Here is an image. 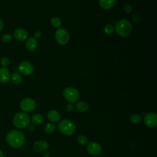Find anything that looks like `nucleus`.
<instances>
[{
	"label": "nucleus",
	"instance_id": "nucleus-25",
	"mask_svg": "<svg viewBox=\"0 0 157 157\" xmlns=\"http://www.w3.org/2000/svg\"><path fill=\"white\" fill-rule=\"evenodd\" d=\"M12 38V36L10 34H5L2 36L1 40L4 42H9Z\"/></svg>",
	"mask_w": 157,
	"mask_h": 157
},
{
	"label": "nucleus",
	"instance_id": "nucleus-24",
	"mask_svg": "<svg viewBox=\"0 0 157 157\" xmlns=\"http://www.w3.org/2000/svg\"><path fill=\"white\" fill-rule=\"evenodd\" d=\"M113 29H114V28H113V25H112L110 24H108L104 26V32L107 34H110L113 33Z\"/></svg>",
	"mask_w": 157,
	"mask_h": 157
},
{
	"label": "nucleus",
	"instance_id": "nucleus-3",
	"mask_svg": "<svg viewBox=\"0 0 157 157\" xmlns=\"http://www.w3.org/2000/svg\"><path fill=\"white\" fill-rule=\"evenodd\" d=\"M30 123L29 115L25 112H18L13 118V125L19 129H23L28 127Z\"/></svg>",
	"mask_w": 157,
	"mask_h": 157
},
{
	"label": "nucleus",
	"instance_id": "nucleus-9",
	"mask_svg": "<svg viewBox=\"0 0 157 157\" xmlns=\"http://www.w3.org/2000/svg\"><path fill=\"white\" fill-rule=\"evenodd\" d=\"M145 124L148 127H155L157 125V114L155 112L147 113L144 118Z\"/></svg>",
	"mask_w": 157,
	"mask_h": 157
},
{
	"label": "nucleus",
	"instance_id": "nucleus-18",
	"mask_svg": "<svg viewBox=\"0 0 157 157\" xmlns=\"http://www.w3.org/2000/svg\"><path fill=\"white\" fill-rule=\"evenodd\" d=\"M32 121L36 125H40L44 122V117L40 113H36L32 117Z\"/></svg>",
	"mask_w": 157,
	"mask_h": 157
},
{
	"label": "nucleus",
	"instance_id": "nucleus-8",
	"mask_svg": "<svg viewBox=\"0 0 157 157\" xmlns=\"http://www.w3.org/2000/svg\"><path fill=\"white\" fill-rule=\"evenodd\" d=\"M18 69L21 74L24 75H29L33 74L34 71V66L31 63L24 61L20 63Z\"/></svg>",
	"mask_w": 157,
	"mask_h": 157
},
{
	"label": "nucleus",
	"instance_id": "nucleus-1",
	"mask_svg": "<svg viewBox=\"0 0 157 157\" xmlns=\"http://www.w3.org/2000/svg\"><path fill=\"white\" fill-rule=\"evenodd\" d=\"M7 144L13 148H20L23 145L26 139L24 134L18 130H12L6 136Z\"/></svg>",
	"mask_w": 157,
	"mask_h": 157
},
{
	"label": "nucleus",
	"instance_id": "nucleus-29",
	"mask_svg": "<svg viewBox=\"0 0 157 157\" xmlns=\"http://www.w3.org/2000/svg\"><path fill=\"white\" fill-rule=\"evenodd\" d=\"M41 35H42V34H41L40 31H36V32L34 33V37H35L36 39L39 38V37H41Z\"/></svg>",
	"mask_w": 157,
	"mask_h": 157
},
{
	"label": "nucleus",
	"instance_id": "nucleus-11",
	"mask_svg": "<svg viewBox=\"0 0 157 157\" xmlns=\"http://www.w3.org/2000/svg\"><path fill=\"white\" fill-rule=\"evenodd\" d=\"M11 77V74L9 70L5 67L0 68V82L2 83H7Z\"/></svg>",
	"mask_w": 157,
	"mask_h": 157
},
{
	"label": "nucleus",
	"instance_id": "nucleus-23",
	"mask_svg": "<svg viewBox=\"0 0 157 157\" xmlns=\"http://www.w3.org/2000/svg\"><path fill=\"white\" fill-rule=\"evenodd\" d=\"M50 22H51L52 25L53 27H55V28H59L61 25V20L59 18L56 17H53L51 19Z\"/></svg>",
	"mask_w": 157,
	"mask_h": 157
},
{
	"label": "nucleus",
	"instance_id": "nucleus-28",
	"mask_svg": "<svg viewBox=\"0 0 157 157\" xmlns=\"http://www.w3.org/2000/svg\"><path fill=\"white\" fill-rule=\"evenodd\" d=\"M66 110L67 112H72L74 110V105H72V104H71V103L67 104L66 106Z\"/></svg>",
	"mask_w": 157,
	"mask_h": 157
},
{
	"label": "nucleus",
	"instance_id": "nucleus-31",
	"mask_svg": "<svg viewBox=\"0 0 157 157\" xmlns=\"http://www.w3.org/2000/svg\"><path fill=\"white\" fill-rule=\"evenodd\" d=\"M0 157H4V154L1 150H0Z\"/></svg>",
	"mask_w": 157,
	"mask_h": 157
},
{
	"label": "nucleus",
	"instance_id": "nucleus-15",
	"mask_svg": "<svg viewBox=\"0 0 157 157\" xmlns=\"http://www.w3.org/2000/svg\"><path fill=\"white\" fill-rule=\"evenodd\" d=\"M48 119L52 122H58L60 119L59 113L55 110H50L47 113Z\"/></svg>",
	"mask_w": 157,
	"mask_h": 157
},
{
	"label": "nucleus",
	"instance_id": "nucleus-7",
	"mask_svg": "<svg viewBox=\"0 0 157 157\" xmlns=\"http://www.w3.org/2000/svg\"><path fill=\"white\" fill-rule=\"evenodd\" d=\"M36 106V104L34 100L29 98L23 99L20 102L21 109L26 112H32L35 109Z\"/></svg>",
	"mask_w": 157,
	"mask_h": 157
},
{
	"label": "nucleus",
	"instance_id": "nucleus-26",
	"mask_svg": "<svg viewBox=\"0 0 157 157\" xmlns=\"http://www.w3.org/2000/svg\"><path fill=\"white\" fill-rule=\"evenodd\" d=\"M9 64V60L7 57H3L1 59V64L2 67H6Z\"/></svg>",
	"mask_w": 157,
	"mask_h": 157
},
{
	"label": "nucleus",
	"instance_id": "nucleus-6",
	"mask_svg": "<svg viewBox=\"0 0 157 157\" xmlns=\"http://www.w3.org/2000/svg\"><path fill=\"white\" fill-rule=\"evenodd\" d=\"M55 39L56 42L60 45L66 44L69 39V36L68 32L63 28H59L57 29L55 33Z\"/></svg>",
	"mask_w": 157,
	"mask_h": 157
},
{
	"label": "nucleus",
	"instance_id": "nucleus-4",
	"mask_svg": "<svg viewBox=\"0 0 157 157\" xmlns=\"http://www.w3.org/2000/svg\"><path fill=\"white\" fill-rule=\"evenodd\" d=\"M58 129L66 136H71L75 132V125L69 120H64L58 124Z\"/></svg>",
	"mask_w": 157,
	"mask_h": 157
},
{
	"label": "nucleus",
	"instance_id": "nucleus-12",
	"mask_svg": "<svg viewBox=\"0 0 157 157\" xmlns=\"http://www.w3.org/2000/svg\"><path fill=\"white\" fill-rule=\"evenodd\" d=\"M27 31L23 28H17L13 32V36L17 40L23 41L28 37Z\"/></svg>",
	"mask_w": 157,
	"mask_h": 157
},
{
	"label": "nucleus",
	"instance_id": "nucleus-5",
	"mask_svg": "<svg viewBox=\"0 0 157 157\" xmlns=\"http://www.w3.org/2000/svg\"><path fill=\"white\" fill-rule=\"evenodd\" d=\"M63 96L67 101L71 103L77 102L80 97L78 90L73 87L66 88L63 90Z\"/></svg>",
	"mask_w": 157,
	"mask_h": 157
},
{
	"label": "nucleus",
	"instance_id": "nucleus-30",
	"mask_svg": "<svg viewBox=\"0 0 157 157\" xmlns=\"http://www.w3.org/2000/svg\"><path fill=\"white\" fill-rule=\"evenodd\" d=\"M3 26H4V23H3V21L1 18H0V32L3 29Z\"/></svg>",
	"mask_w": 157,
	"mask_h": 157
},
{
	"label": "nucleus",
	"instance_id": "nucleus-21",
	"mask_svg": "<svg viewBox=\"0 0 157 157\" xmlns=\"http://www.w3.org/2000/svg\"><path fill=\"white\" fill-rule=\"evenodd\" d=\"M77 142L81 145H86L88 143V139L85 136L80 135L77 137Z\"/></svg>",
	"mask_w": 157,
	"mask_h": 157
},
{
	"label": "nucleus",
	"instance_id": "nucleus-19",
	"mask_svg": "<svg viewBox=\"0 0 157 157\" xmlns=\"http://www.w3.org/2000/svg\"><path fill=\"white\" fill-rule=\"evenodd\" d=\"M11 79L12 82L15 85L20 84L22 81V77L18 72H13L11 75Z\"/></svg>",
	"mask_w": 157,
	"mask_h": 157
},
{
	"label": "nucleus",
	"instance_id": "nucleus-13",
	"mask_svg": "<svg viewBox=\"0 0 157 157\" xmlns=\"http://www.w3.org/2000/svg\"><path fill=\"white\" fill-rule=\"evenodd\" d=\"M49 147L48 144L44 140H39L34 144L33 148L36 152L45 151Z\"/></svg>",
	"mask_w": 157,
	"mask_h": 157
},
{
	"label": "nucleus",
	"instance_id": "nucleus-10",
	"mask_svg": "<svg viewBox=\"0 0 157 157\" xmlns=\"http://www.w3.org/2000/svg\"><path fill=\"white\" fill-rule=\"evenodd\" d=\"M86 150L90 154L92 155H98L101 153L102 151V148L99 144L95 142H91L88 143L86 146Z\"/></svg>",
	"mask_w": 157,
	"mask_h": 157
},
{
	"label": "nucleus",
	"instance_id": "nucleus-14",
	"mask_svg": "<svg viewBox=\"0 0 157 157\" xmlns=\"http://www.w3.org/2000/svg\"><path fill=\"white\" fill-rule=\"evenodd\" d=\"M37 45H38V43H37V39L34 37H29L26 42V47L27 49L31 52L34 51L37 48Z\"/></svg>",
	"mask_w": 157,
	"mask_h": 157
},
{
	"label": "nucleus",
	"instance_id": "nucleus-27",
	"mask_svg": "<svg viewBox=\"0 0 157 157\" xmlns=\"http://www.w3.org/2000/svg\"><path fill=\"white\" fill-rule=\"evenodd\" d=\"M123 9H124L125 12H126V13H131L132 12V6L129 4H126L124 6Z\"/></svg>",
	"mask_w": 157,
	"mask_h": 157
},
{
	"label": "nucleus",
	"instance_id": "nucleus-16",
	"mask_svg": "<svg viewBox=\"0 0 157 157\" xmlns=\"http://www.w3.org/2000/svg\"><path fill=\"white\" fill-rule=\"evenodd\" d=\"M116 2V0H99L100 6L104 9H109L113 7Z\"/></svg>",
	"mask_w": 157,
	"mask_h": 157
},
{
	"label": "nucleus",
	"instance_id": "nucleus-17",
	"mask_svg": "<svg viewBox=\"0 0 157 157\" xmlns=\"http://www.w3.org/2000/svg\"><path fill=\"white\" fill-rule=\"evenodd\" d=\"M88 104L83 101H79L75 104L76 109L81 112H84L88 110Z\"/></svg>",
	"mask_w": 157,
	"mask_h": 157
},
{
	"label": "nucleus",
	"instance_id": "nucleus-20",
	"mask_svg": "<svg viewBox=\"0 0 157 157\" xmlns=\"http://www.w3.org/2000/svg\"><path fill=\"white\" fill-rule=\"evenodd\" d=\"M55 129L56 126L53 123H47L44 126V131L48 134H51L53 132Z\"/></svg>",
	"mask_w": 157,
	"mask_h": 157
},
{
	"label": "nucleus",
	"instance_id": "nucleus-22",
	"mask_svg": "<svg viewBox=\"0 0 157 157\" xmlns=\"http://www.w3.org/2000/svg\"><path fill=\"white\" fill-rule=\"evenodd\" d=\"M130 121L134 124H137L142 121V117L139 114H134L131 116Z\"/></svg>",
	"mask_w": 157,
	"mask_h": 157
},
{
	"label": "nucleus",
	"instance_id": "nucleus-2",
	"mask_svg": "<svg viewBox=\"0 0 157 157\" xmlns=\"http://www.w3.org/2000/svg\"><path fill=\"white\" fill-rule=\"evenodd\" d=\"M132 27L131 23L126 19L119 20L115 25L117 34L121 37H128L132 32Z\"/></svg>",
	"mask_w": 157,
	"mask_h": 157
}]
</instances>
